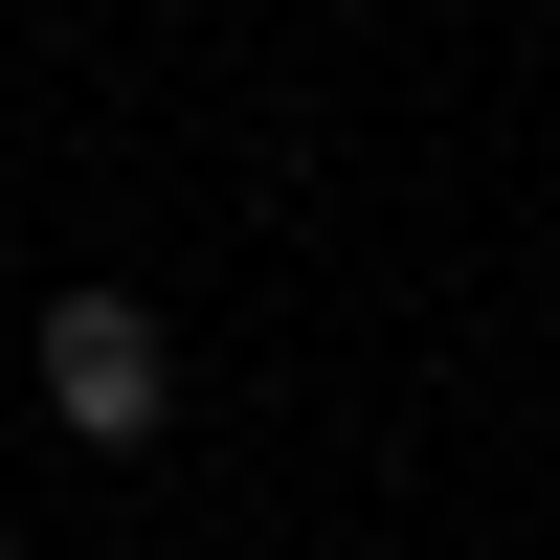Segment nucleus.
<instances>
[{"instance_id": "nucleus-1", "label": "nucleus", "mask_w": 560, "mask_h": 560, "mask_svg": "<svg viewBox=\"0 0 560 560\" xmlns=\"http://www.w3.org/2000/svg\"><path fill=\"white\" fill-rule=\"evenodd\" d=\"M45 427H68V448H158V427H179V337L113 292V269L45 292Z\"/></svg>"}]
</instances>
